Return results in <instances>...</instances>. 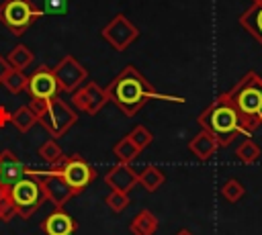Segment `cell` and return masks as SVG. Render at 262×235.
<instances>
[{"label": "cell", "instance_id": "cell-6", "mask_svg": "<svg viewBox=\"0 0 262 235\" xmlns=\"http://www.w3.org/2000/svg\"><path fill=\"white\" fill-rule=\"evenodd\" d=\"M43 16V10L33 4V0H2L0 2V22L12 33L23 35L35 20Z\"/></svg>", "mask_w": 262, "mask_h": 235}, {"label": "cell", "instance_id": "cell-10", "mask_svg": "<svg viewBox=\"0 0 262 235\" xmlns=\"http://www.w3.org/2000/svg\"><path fill=\"white\" fill-rule=\"evenodd\" d=\"M27 92L31 96V102H45V100L55 98L61 90H59V84L53 76V69L47 67V65H39L29 76Z\"/></svg>", "mask_w": 262, "mask_h": 235}, {"label": "cell", "instance_id": "cell-4", "mask_svg": "<svg viewBox=\"0 0 262 235\" xmlns=\"http://www.w3.org/2000/svg\"><path fill=\"white\" fill-rule=\"evenodd\" d=\"M29 106L37 112V123L49 133L51 139L63 137L78 121V114L74 112V108L68 102H63L59 96L45 102H31Z\"/></svg>", "mask_w": 262, "mask_h": 235}, {"label": "cell", "instance_id": "cell-9", "mask_svg": "<svg viewBox=\"0 0 262 235\" xmlns=\"http://www.w3.org/2000/svg\"><path fill=\"white\" fill-rule=\"evenodd\" d=\"M102 39L117 51H125L137 37H139V29L125 16V14H115L100 31Z\"/></svg>", "mask_w": 262, "mask_h": 235}, {"label": "cell", "instance_id": "cell-2", "mask_svg": "<svg viewBox=\"0 0 262 235\" xmlns=\"http://www.w3.org/2000/svg\"><path fill=\"white\" fill-rule=\"evenodd\" d=\"M227 96L231 98L239 114L244 133L250 137L262 125V76L256 74L254 69L244 74L227 90Z\"/></svg>", "mask_w": 262, "mask_h": 235}, {"label": "cell", "instance_id": "cell-11", "mask_svg": "<svg viewBox=\"0 0 262 235\" xmlns=\"http://www.w3.org/2000/svg\"><path fill=\"white\" fill-rule=\"evenodd\" d=\"M51 69H53V76H55L61 92H74V90H78L84 84V80L88 78L86 67L82 63H78V59L74 55H70V53L63 55L57 61V65L51 67Z\"/></svg>", "mask_w": 262, "mask_h": 235}, {"label": "cell", "instance_id": "cell-30", "mask_svg": "<svg viewBox=\"0 0 262 235\" xmlns=\"http://www.w3.org/2000/svg\"><path fill=\"white\" fill-rule=\"evenodd\" d=\"M43 14H66L68 0H43Z\"/></svg>", "mask_w": 262, "mask_h": 235}, {"label": "cell", "instance_id": "cell-26", "mask_svg": "<svg viewBox=\"0 0 262 235\" xmlns=\"http://www.w3.org/2000/svg\"><path fill=\"white\" fill-rule=\"evenodd\" d=\"M244 194H246V188H244V184H242L239 180H235V178H229V180L221 186V196H223L227 202H237Z\"/></svg>", "mask_w": 262, "mask_h": 235}, {"label": "cell", "instance_id": "cell-14", "mask_svg": "<svg viewBox=\"0 0 262 235\" xmlns=\"http://www.w3.org/2000/svg\"><path fill=\"white\" fill-rule=\"evenodd\" d=\"M27 174H29V168L10 149L0 151V184L10 188L18 180H23Z\"/></svg>", "mask_w": 262, "mask_h": 235}, {"label": "cell", "instance_id": "cell-12", "mask_svg": "<svg viewBox=\"0 0 262 235\" xmlns=\"http://www.w3.org/2000/svg\"><path fill=\"white\" fill-rule=\"evenodd\" d=\"M72 102L76 108H80L88 114H96L108 102V96H106V90L100 88L96 82H86L78 90L72 92Z\"/></svg>", "mask_w": 262, "mask_h": 235}, {"label": "cell", "instance_id": "cell-31", "mask_svg": "<svg viewBox=\"0 0 262 235\" xmlns=\"http://www.w3.org/2000/svg\"><path fill=\"white\" fill-rule=\"evenodd\" d=\"M8 69H10V65H8V61H6V57H2V55H0V84H2V80H4V76L8 74Z\"/></svg>", "mask_w": 262, "mask_h": 235}, {"label": "cell", "instance_id": "cell-5", "mask_svg": "<svg viewBox=\"0 0 262 235\" xmlns=\"http://www.w3.org/2000/svg\"><path fill=\"white\" fill-rule=\"evenodd\" d=\"M8 192H10L12 208H14L16 217H20V219H31L39 210V206L45 202V194H43L41 182L31 172L23 180L12 184L8 188Z\"/></svg>", "mask_w": 262, "mask_h": 235}, {"label": "cell", "instance_id": "cell-22", "mask_svg": "<svg viewBox=\"0 0 262 235\" xmlns=\"http://www.w3.org/2000/svg\"><path fill=\"white\" fill-rule=\"evenodd\" d=\"M113 153L123 161V163H131L141 151L137 149V145L129 139V135L127 137H123V139H119L115 145H113Z\"/></svg>", "mask_w": 262, "mask_h": 235}, {"label": "cell", "instance_id": "cell-3", "mask_svg": "<svg viewBox=\"0 0 262 235\" xmlns=\"http://www.w3.org/2000/svg\"><path fill=\"white\" fill-rule=\"evenodd\" d=\"M199 125L209 131L221 147H227L237 135H246L239 114L231 102V98L227 96V92H221L201 114H199Z\"/></svg>", "mask_w": 262, "mask_h": 235}, {"label": "cell", "instance_id": "cell-27", "mask_svg": "<svg viewBox=\"0 0 262 235\" xmlns=\"http://www.w3.org/2000/svg\"><path fill=\"white\" fill-rule=\"evenodd\" d=\"M129 139L137 145V149L139 151H143L151 141H154V133L147 129V127H143V125H137L131 133H129Z\"/></svg>", "mask_w": 262, "mask_h": 235}, {"label": "cell", "instance_id": "cell-15", "mask_svg": "<svg viewBox=\"0 0 262 235\" xmlns=\"http://www.w3.org/2000/svg\"><path fill=\"white\" fill-rule=\"evenodd\" d=\"M78 229V223L72 215H68L63 208H55L49 217L43 219L41 231L45 235H74Z\"/></svg>", "mask_w": 262, "mask_h": 235}, {"label": "cell", "instance_id": "cell-25", "mask_svg": "<svg viewBox=\"0 0 262 235\" xmlns=\"http://www.w3.org/2000/svg\"><path fill=\"white\" fill-rule=\"evenodd\" d=\"M39 157H41L43 161H47L49 166H53V163H57V161L63 157V151H61V147L57 145L55 139H47V141L39 147Z\"/></svg>", "mask_w": 262, "mask_h": 235}, {"label": "cell", "instance_id": "cell-8", "mask_svg": "<svg viewBox=\"0 0 262 235\" xmlns=\"http://www.w3.org/2000/svg\"><path fill=\"white\" fill-rule=\"evenodd\" d=\"M57 168L61 172V176L66 178V182L74 188L76 194H80L94 178H96V170L78 153L72 155H63L57 161Z\"/></svg>", "mask_w": 262, "mask_h": 235}, {"label": "cell", "instance_id": "cell-28", "mask_svg": "<svg viewBox=\"0 0 262 235\" xmlns=\"http://www.w3.org/2000/svg\"><path fill=\"white\" fill-rule=\"evenodd\" d=\"M104 202L106 206L113 210V213H123L129 204V196L127 192H119V190H111L106 196H104Z\"/></svg>", "mask_w": 262, "mask_h": 235}, {"label": "cell", "instance_id": "cell-16", "mask_svg": "<svg viewBox=\"0 0 262 235\" xmlns=\"http://www.w3.org/2000/svg\"><path fill=\"white\" fill-rule=\"evenodd\" d=\"M221 145H219V141L209 133V131H201V133H196L190 141H188V151L196 157V159H201V161H207V159H211L215 153H217V149H219Z\"/></svg>", "mask_w": 262, "mask_h": 235}, {"label": "cell", "instance_id": "cell-19", "mask_svg": "<svg viewBox=\"0 0 262 235\" xmlns=\"http://www.w3.org/2000/svg\"><path fill=\"white\" fill-rule=\"evenodd\" d=\"M10 123L16 127V131H20V133H27L35 123H37V112L29 106V104H25V106H18L12 114H10Z\"/></svg>", "mask_w": 262, "mask_h": 235}, {"label": "cell", "instance_id": "cell-34", "mask_svg": "<svg viewBox=\"0 0 262 235\" xmlns=\"http://www.w3.org/2000/svg\"><path fill=\"white\" fill-rule=\"evenodd\" d=\"M252 2H260V0H252Z\"/></svg>", "mask_w": 262, "mask_h": 235}, {"label": "cell", "instance_id": "cell-1", "mask_svg": "<svg viewBox=\"0 0 262 235\" xmlns=\"http://www.w3.org/2000/svg\"><path fill=\"white\" fill-rule=\"evenodd\" d=\"M106 90V96H108V102H115V106H119L123 110V114L127 116H133L139 112V108L156 98V100H170V102H184V98H178V96H168V94H160L141 74L137 67L133 65H127L123 67L115 80L104 88Z\"/></svg>", "mask_w": 262, "mask_h": 235}, {"label": "cell", "instance_id": "cell-32", "mask_svg": "<svg viewBox=\"0 0 262 235\" xmlns=\"http://www.w3.org/2000/svg\"><path fill=\"white\" fill-rule=\"evenodd\" d=\"M10 114H12V112H10ZM10 114H8L4 108H0V127H4L6 121H10Z\"/></svg>", "mask_w": 262, "mask_h": 235}, {"label": "cell", "instance_id": "cell-29", "mask_svg": "<svg viewBox=\"0 0 262 235\" xmlns=\"http://www.w3.org/2000/svg\"><path fill=\"white\" fill-rule=\"evenodd\" d=\"M12 217H16V213H14L12 202H10V192H8V186L0 184V221L8 223Z\"/></svg>", "mask_w": 262, "mask_h": 235}, {"label": "cell", "instance_id": "cell-13", "mask_svg": "<svg viewBox=\"0 0 262 235\" xmlns=\"http://www.w3.org/2000/svg\"><path fill=\"white\" fill-rule=\"evenodd\" d=\"M104 182L111 190H119V192H127L139 184V174L131 168V163H123L119 161L117 166H113L106 174H104Z\"/></svg>", "mask_w": 262, "mask_h": 235}, {"label": "cell", "instance_id": "cell-21", "mask_svg": "<svg viewBox=\"0 0 262 235\" xmlns=\"http://www.w3.org/2000/svg\"><path fill=\"white\" fill-rule=\"evenodd\" d=\"M33 57H35V53H33L27 45H16V47L6 55V61H8V65L14 67V69H25L27 65H31Z\"/></svg>", "mask_w": 262, "mask_h": 235}, {"label": "cell", "instance_id": "cell-18", "mask_svg": "<svg viewBox=\"0 0 262 235\" xmlns=\"http://www.w3.org/2000/svg\"><path fill=\"white\" fill-rule=\"evenodd\" d=\"M158 217L151 213V210H147V208H143V210H139L133 219H131V223H129V231L133 233V235H154L156 231H158Z\"/></svg>", "mask_w": 262, "mask_h": 235}, {"label": "cell", "instance_id": "cell-7", "mask_svg": "<svg viewBox=\"0 0 262 235\" xmlns=\"http://www.w3.org/2000/svg\"><path fill=\"white\" fill-rule=\"evenodd\" d=\"M29 172L39 178L43 194H45V200H49L55 208H63L66 202L72 200V196H76L74 188L61 176L57 163H53L49 170H43V172H39V170H29Z\"/></svg>", "mask_w": 262, "mask_h": 235}, {"label": "cell", "instance_id": "cell-24", "mask_svg": "<svg viewBox=\"0 0 262 235\" xmlns=\"http://www.w3.org/2000/svg\"><path fill=\"white\" fill-rule=\"evenodd\" d=\"M27 82H29V78L23 74V69H14V67H10L8 74H6L4 80H2V86H4L10 94H18V92L27 90Z\"/></svg>", "mask_w": 262, "mask_h": 235}, {"label": "cell", "instance_id": "cell-17", "mask_svg": "<svg viewBox=\"0 0 262 235\" xmlns=\"http://www.w3.org/2000/svg\"><path fill=\"white\" fill-rule=\"evenodd\" d=\"M237 20L262 45V0L260 2H252V6L246 8Z\"/></svg>", "mask_w": 262, "mask_h": 235}, {"label": "cell", "instance_id": "cell-20", "mask_svg": "<svg viewBox=\"0 0 262 235\" xmlns=\"http://www.w3.org/2000/svg\"><path fill=\"white\" fill-rule=\"evenodd\" d=\"M164 182H166V176H164V172H162L160 168H156V166H147V168L139 174V184H141L147 192H156Z\"/></svg>", "mask_w": 262, "mask_h": 235}, {"label": "cell", "instance_id": "cell-23", "mask_svg": "<svg viewBox=\"0 0 262 235\" xmlns=\"http://www.w3.org/2000/svg\"><path fill=\"white\" fill-rule=\"evenodd\" d=\"M260 155H262L260 145H258V143H254L250 137H248V139H244V141L237 145V149H235V157H237L242 163H246V166L254 163Z\"/></svg>", "mask_w": 262, "mask_h": 235}, {"label": "cell", "instance_id": "cell-33", "mask_svg": "<svg viewBox=\"0 0 262 235\" xmlns=\"http://www.w3.org/2000/svg\"><path fill=\"white\" fill-rule=\"evenodd\" d=\"M174 235H194V233H192L190 229H178V231H176Z\"/></svg>", "mask_w": 262, "mask_h": 235}]
</instances>
